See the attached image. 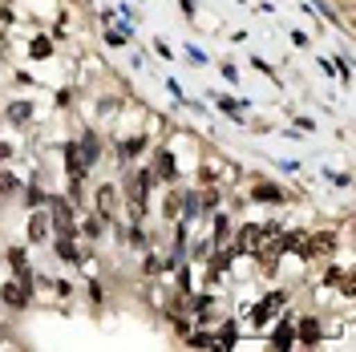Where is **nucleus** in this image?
Returning <instances> with one entry per match:
<instances>
[{
  "label": "nucleus",
  "instance_id": "423d86ee",
  "mask_svg": "<svg viewBox=\"0 0 356 352\" xmlns=\"http://www.w3.org/2000/svg\"><path fill=\"white\" fill-rule=\"evenodd\" d=\"M296 336H300L304 344H320V340H324V332H320V320H316V316H308V320L300 324V332H296Z\"/></svg>",
  "mask_w": 356,
  "mask_h": 352
},
{
  "label": "nucleus",
  "instance_id": "7ed1b4c3",
  "mask_svg": "<svg viewBox=\"0 0 356 352\" xmlns=\"http://www.w3.org/2000/svg\"><path fill=\"white\" fill-rule=\"evenodd\" d=\"M53 223H57V235H77V227H73V215L69 207H65V199H53Z\"/></svg>",
  "mask_w": 356,
  "mask_h": 352
},
{
  "label": "nucleus",
  "instance_id": "f3484780",
  "mask_svg": "<svg viewBox=\"0 0 356 352\" xmlns=\"http://www.w3.org/2000/svg\"><path fill=\"white\" fill-rule=\"evenodd\" d=\"M0 190H4V194H8V190H17V178H12L8 170H0Z\"/></svg>",
  "mask_w": 356,
  "mask_h": 352
},
{
  "label": "nucleus",
  "instance_id": "20e7f679",
  "mask_svg": "<svg viewBox=\"0 0 356 352\" xmlns=\"http://www.w3.org/2000/svg\"><path fill=\"white\" fill-rule=\"evenodd\" d=\"M0 300L8 308H24L28 304V283H4L0 287Z\"/></svg>",
  "mask_w": 356,
  "mask_h": 352
},
{
  "label": "nucleus",
  "instance_id": "9d476101",
  "mask_svg": "<svg viewBox=\"0 0 356 352\" xmlns=\"http://www.w3.org/2000/svg\"><path fill=\"white\" fill-rule=\"evenodd\" d=\"M227 231H231V219H227V215H219V219H214V243H219V247L227 243Z\"/></svg>",
  "mask_w": 356,
  "mask_h": 352
},
{
  "label": "nucleus",
  "instance_id": "4468645a",
  "mask_svg": "<svg viewBox=\"0 0 356 352\" xmlns=\"http://www.w3.org/2000/svg\"><path fill=\"white\" fill-rule=\"evenodd\" d=\"M219 344H223V349H231V344H235V324H223V336H219Z\"/></svg>",
  "mask_w": 356,
  "mask_h": 352
},
{
  "label": "nucleus",
  "instance_id": "f8f14e48",
  "mask_svg": "<svg viewBox=\"0 0 356 352\" xmlns=\"http://www.w3.org/2000/svg\"><path fill=\"white\" fill-rule=\"evenodd\" d=\"M24 203H28V207H45L49 203V194L41 187H37V183H33V187H28V199H24Z\"/></svg>",
  "mask_w": 356,
  "mask_h": 352
},
{
  "label": "nucleus",
  "instance_id": "2eb2a0df",
  "mask_svg": "<svg viewBox=\"0 0 356 352\" xmlns=\"http://www.w3.org/2000/svg\"><path fill=\"white\" fill-rule=\"evenodd\" d=\"M28 53H33V57H49V53H53V45H49V41H33V45H28Z\"/></svg>",
  "mask_w": 356,
  "mask_h": 352
},
{
  "label": "nucleus",
  "instance_id": "6e6552de",
  "mask_svg": "<svg viewBox=\"0 0 356 352\" xmlns=\"http://www.w3.org/2000/svg\"><path fill=\"white\" fill-rule=\"evenodd\" d=\"M114 203H118V190H114V187H101V190H97V211L105 215V219H110V211H114Z\"/></svg>",
  "mask_w": 356,
  "mask_h": 352
},
{
  "label": "nucleus",
  "instance_id": "dca6fc26",
  "mask_svg": "<svg viewBox=\"0 0 356 352\" xmlns=\"http://www.w3.org/2000/svg\"><path fill=\"white\" fill-rule=\"evenodd\" d=\"M8 117H12V121H24V117H28V106H24V101H17V106L8 110Z\"/></svg>",
  "mask_w": 356,
  "mask_h": 352
},
{
  "label": "nucleus",
  "instance_id": "f257e3e1",
  "mask_svg": "<svg viewBox=\"0 0 356 352\" xmlns=\"http://www.w3.org/2000/svg\"><path fill=\"white\" fill-rule=\"evenodd\" d=\"M150 178H158V183H174V178H178V166H174V154H170V150H158V154H154Z\"/></svg>",
  "mask_w": 356,
  "mask_h": 352
},
{
  "label": "nucleus",
  "instance_id": "39448f33",
  "mask_svg": "<svg viewBox=\"0 0 356 352\" xmlns=\"http://www.w3.org/2000/svg\"><path fill=\"white\" fill-rule=\"evenodd\" d=\"M41 239H49V215L37 207L33 219H28V243H41Z\"/></svg>",
  "mask_w": 356,
  "mask_h": 352
},
{
  "label": "nucleus",
  "instance_id": "9b49d317",
  "mask_svg": "<svg viewBox=\"0 0 356 352\" xmlns=\"http://www.w3.org/2000/svg\"><path fill=\"white\" fill-rule=\"evenodd\" d=\"M291 336H296V328H291V324H280V332H276V336H271V340H276V344H280V349H287V344H291Z\"/></svg>",
  "mask_w": 356,
  "mask_h": 352
},
{
  "label": "nucleus",
  "instance_id": "1a4fd4ad",
  "mask_svg": "<svg viewBox=\"0 0 356 352\" xmlns=\"http://www.w3.org/2000/svg\"><path fill=\"white\" fill-rule=\"evenodd\" d=\"M57 255L65 259V263H81V255H77V247H73L69 235H61V239H57Z\"/></svg>",
  "mask_w": 356,
  "mask_h": 352
},
{
  "label": "nucleus",
  "instance_id": "f03ea898",
  "mask_svg": "<svg viewBox=\"0 0 356 352\" xmlns=\"http://www.w3.org/2000/svg\"><path fill=\"white\" fill-rule=\"evenodd\" d=\"M251 203H287V194H284V187H276V183H255L251 187Z\"/></svg>",
  "mask_w": 356,
  "mask_h": 352
},
{
  "label": "nucleus",
  "instance_id": "0eeeda50",
  "mask_svg": "<svg viewBox=\"0 0 356 352\" xmlns=\"http://www.w3.org/2000/svg\"><path fill=\"white\" fill-rule=\"evenodd\" d=\"M276 308H284V292H276V296H271V300H263V304L255 308V320H260V324H267V320H271V312H276Z\"/></svg>",
  "mask_w": 356,
  "mask_h": 352
},
{
  "label": "nucleus",
  "instance_id": "ddd939ff",
  "mask_svg": "<svg viewBox=\"0 0 356 352\" xmlns=\"http://www.w3.org/2000/svg\"><path fill=\"white\" fill-rule=\"evenodd\" d=\"M198 199H203V211H214V207H219V190H203V194H198Z\"/></svg>",
  "mask_w": 356,
  "mask_h": 352
}]
</instances>
